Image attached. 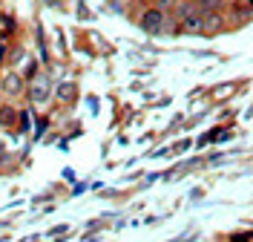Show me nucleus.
<instances>
[{
  "instance_id": "2",
  "label": "nucleus",
  "mask_w": 253,
  "mask_h": 242,
  "mask_svg": "<svg viewBox=\"0 0 253 242\" xmlns=\"http://www.w3.org/2000/svg\"><path fill=\"white\" fill-rule=\"evenodd\" d=\"M178 17H181V29H184V32H202V26H205L202 15H196L193 9L184 12V15H178Z\"/></svg>"
},
{
  "instance_id": "6",
  "label": "nucleus",
  "mask_w": 253,
  "mask_h": 242,
  "mask_svg": "<svg viewBox=\"0 0 253 242\" xmlns=\"http://www.w3.org/2000/svg\"><path fill=\"white\" fill-rule=\"evenodd\" d=\"M72 96H75V87H72V84H61V87H58V98H61V101H69Z\"/></svg>"
},
{
  "instance_id": "5",
  "label": "nucleus",
  "mask_w": 253,
  "mask_h": 242,
  "mask_svg": "<svg viewBox=\"0 0 253 242\" xmlns=\"http://www.w3.org/2000/svg\"><path fill=\"white\" fill-rule=\"evenodd\" d=\"M15 118H17V113L12 110V107H0V124H3V127L15 124Z\"/></svg>"
},
{
  "instance_id": "3",
  "label": "nucleus",
  "mask_w": 253,
  "mask_h": 242,
  "mask_svg": "<svg viewBox=\"0 0 253 242\" xmlns=\"http://www.w3.org/2000/svg\"><path fill=\"white\" fill-rule=\"evenodd\" d=\"M29 98L35 101V104H43V101L49 98V81L46 78L35 81V84H32V90H29Z\"/></svg>"
},
{
  "instance_id": "7",
  "label": "nucleus",
  "mask_w": 253,
  "mask_h": 242,
  "mask_svg": "<svg viewBox=\"0 0 253 242\" xmlns=\"http://www.w3.org/2000/svg\"><path fill=\"white\" fill-rule=\"evenodd\" d=\"M202 6H205V9H213V12H216V9L221 6V0H202Z\"/></svg>"
},
{
  "instance_id": "4",
  "label": "nucleus",
  "mask_w": 253,
  "mask_h": 242,
  "mask_svg": "<svg viewBox=\"0 0 253 242\" xmlns=\"http://www.w3.org/2000/svg\"><path fill=\"white\" fill-rule=\"evenodd\" d=\"M20 90H23V81H20V75H17V72H9V75L3 78V93H6V96H17Z\"/></svg>"
},
{
  "instance_id": "1",
  "label": "nucleus",
  "mask_w": 253,
  "mask_h": 242,
  "mask_svg": "<svg viewBox=\"0 0 253 242\" xmlns=\"http://www.w3.org/2000/svg\"><path fill=\"white\" fill-rule=\"evenodd\" d=\"M161 26H164V12L161 9H147L141 15V29L147 35H158Z\"/></svg>"
},
{
  "instance_id": "8",
  "label": "nucleus",
  "mask_w": 253,
  "mask_h": 242,
  "mask_svg": "<svg viewBox=\"0 0 253 242\" xmlns=\"http://www.w3.org/2000/svg\"><path fill=\"white\" fill-rule=\"evenodd\" d=\"M178 0H158V9H173Z\"/></svg>"
}]
</instances>
